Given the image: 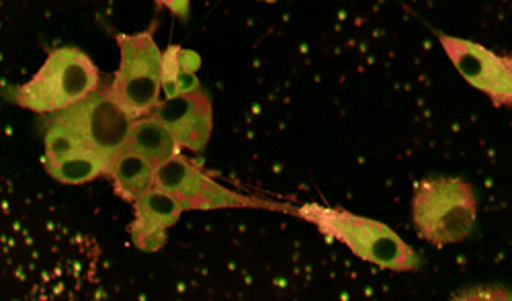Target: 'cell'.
Wrapping results in <instances>:
<instances>
[{
  "mask_svg": "<svg viewBox=\"0 0 512 301\" xmlns=\"http://www.w3.org/2000/svg\"><path fill=\"white\" fill-rule=\"evenodd\" d=\"M297 215L316 224L326 236L349 246L353 254L388 271H418L420 256L390 226L338 207L304 205Z\"/></svg>",
  "mask_w": 512,
  "mask_h": 301,
  "instance_id": "obj_1",
  "label": "cell"
},
{
  "mask_svg": "<svg viewBox=\"0 0 512 301\" xmlns=\"http://www.w3.org/2000/svg\"><path fill=\"white\" fill-rule=\"evenodd\" d=\"M478 199L472 185L461 179L433 177L414 187L412 220L426 242L447 246L474 234Z\"/></svg>",
  "mask_w": 512,
  "mask_h": 301,
  "instance_id": "obj_2",
  "label": "cell"
},
{
  "mask_svg": "<svg viewBox=\"0 0 512 301\" xmlns=\"http://www.w3.org/2000/svg\"><path fill=\"white\" fill-rule=\"evenodd\" d=\"M99 70L76 48L54 50L39 72L13 93V101L37 115H56L99 89Z\"/></svg>",
  "mask_w": 512,
  "mask_h": 301,
  "instance_id": "obj_3",
  "label": "cell"
},
{
  "mask_svg": "<svg viewBox=\"0 0 512 301\" xmlns=\"http://www.w3.org/2000/svg\"><path fill=\"white\" fill-rule=\"evenodd\" d=\"M117 46L121 64L109 91L134 119H138L160 103L164 54L158 50L150 31L117 35Z\"/></svg>",
  "mask_w": 512,
  "mask_h": 301,
  "instance_id": "obj_4",
  "label": "cell"
},
{
  "mask_svg": "<svg viewBox=\"0 0 512 301\" xmlns=\"http://www.w3.org/2000/svg\"><path fill=\"white\" fill-rule=\"evenodd\" d=\"M50 121L68 129L84 146L111 156L125 146L134 125L132 113L113 97L109 89H97L70 109L56 113Z\"/></svg>",
  "mask_w": 512,
  "mask_h": 301,
  "instance_id": "obj_5",
  "label": "cell"
},
{
  "mask_svg": "<svg viewBox=\"0 0 512 301\" xmlns=\"http://www.w3.org/2000/svg\"><path fill=\"white\" fill-rule=\"evenodd\" d=\"M154 187L173 195L185 209H232L254 205L213 179L195 166L181 152L154 170Z\"/></svg>",
  "mask_w": 512,
  "mask_h": 301,
  "instance_id": "obj_6",
  "label": "cell"
},
{
  "mask_svg": "<svg viewBox=\"0 0 512 301\" xmlns=\"http://www.w3.org/2000/svg\"><path fill=\"white\" fill-rule=\"evenodd\" d=\"M457 72L494 103L512 105V56H498L480 43L439 35Z\"/></svg>",
  "mask_w": 512,
  "mask_h": 301,
  "instance_id": "obj_7",
  "label": "cell"
},
{
  "mask_svg": "<svg viewBox=\"0 0 512 301\" xmlns=\"http://www.w3.org/2000/svg\"><path fill=\"white\" fill-rule=\"evenodd\" d=\"M148 115L162 121L181 148L193 152H203L207 148L213 127V109L209 97L201 93V89L175 99H164Z\"/></svg>",
  "mask_w": 512,
  "mask_h": 301,
  "instance_id": "obj_8",
  "label": "cell"
},
{
  "mask_svg": "<svg viewBox=\"0 0 512 301\" xmlns=\"http://www.w3.org/2000/svg\"><path fill=\"white\" fill-rule=\"evenodd\" d=\"M136 218L130 226L134 244L144 252H156L166 244L168 230L173 228L185 207L166 191L152 187L136 203Z\"/></svg>",
  "mask_w": 512,
  "mask_h": 301,
  "instance_id": "obj_9",
  "label": "cell"
},
{
  "mask_svg": "<svg viewBox=\"0 0 512 301\" xmlns=\"http://www.w3.org/2000/svg\"><path fill=\"white\" fill-rule=\"evenodd\" d=\"M154 170L156 168L144 156L123 146L113 154L107 177L113 181L119 197L136 203L154 187Z\"/></svg>",
  "mask_w": 512,
  "mask_h": 301,
  "instance_id": "obj_10",
  "label": "cell"
},
{
  "mask_svg": "<svg viewBox=\"0 0 512 301\" xmlns=\"http://www.w3.org/2000/svg\"><path fill=\"white\" fill-rule=\"evenodd\" d=\"M111 154L95 148H78L66 156L44 162L48 175L64 185L91 183L99 177H107L111 166Z\"/></svg>",
  "mask_w": 512,
  "mask_h": 301,
  "instance_id": "obj_11",
  "label": "cell"
},
{
  "mask_svg": "<svg viewBox=\"0 0 512 301\" xmlns=\"http://www.w3.org/2000/svg\"><path fill=\"white\" fill-rule=\"evenodd\" d=\"M125 148L144 156L154 168L179 154V142L168 132V127L154 115L134 119L132 132L127 136Z\"/></svg>",
  "mask_w": 512,
  "mask_h": 301,
  "instance_id": "obj_12",
  "label": "cell"
},
{
  "mask_svg": "<svg viewBox=\"0 0 512 301\" xmlns=\"http://www.w3.org/2000/svg\"><path fill=\"white\" fill-rule=\"evenodd\" d=\"M201 68V56L193 50L170 46L162 60V91L166 99L199 91L197 70Z\"/></svg>",
  "mask_w": 512,
  "mask_h": 301,
  "instance_id": "obj_13",
  "label": "cell"
},
{
  "mask_svg": "<svg viewBox=\"0 0 512 301\" xmlns=\"http://www.w3.org/2000/svg\"><path fill=\"white\" fill-rule=\"evenodd\" d=\"M158 3L181 21H187L191 15V0H158Z\"/></svg>",
  "mask_w": 512,
  "mask_h": 301,
  "instance_id": "obj_14",
  "label": "cell"
},
{
  "mask_svg": "<svg viewBox=\"0 0 512 301\" xmlns=\"http://www.w3.org/2000/svg\"><path fill=\"white\" fill-rule=\"evenodd\" d=\"M265 3H275V0H265Z\"/></svg>",
  "mask_w": 512,
  "mask_h": 301,
  "instance_id": "obj_15",
  "label": "cell"
}]
</instances>
